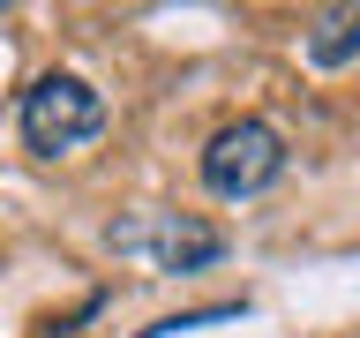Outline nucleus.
Instances as JSON below:
<instances>
[{"label":"nucleus","mask_w":360,"mask_h":338,"mask_svg":"<svg viewBox=\"0 0 360 338\" xmlns=\"http://www.w3.org/2000/svg\"><path fill=\"white\" fill-rule=\"evenodd\" d=\"M98 128H105V98H98V83L68 75V68L38 75L15 106V135H22L30 158H68V151H83Z\"/></svg>","instance_id":"nucleus-1"},{"label":"nucleus","mask_w":360,"mask_h":338,"mask_svg":"<svg viewBox=\"0 0 360 338\" xmlns=\"http://www.w3.org/2000/svg\"><path fill=\"white\" fill-rule=\"evenodd\" d=\"M105 248L143 256L150 270H210L225 256V233L210 218H188V211H128L105 225Z\"/></svg>","instance_id":"nucleus-2"},{"label":"nucleus","mask_w":360,"mask_h":338,"mask_svg":"<svg viewBox=\"0 0 360 338\" xmlns=\"http://www.w3.org/2000/svg\"><path fill=\"white\" fill-rule=\"evenodd\" d=\"M285 173V135L270 128V120H225L210 143H202V188L225 203H240V196H263L270 180Z\"/></svg>","instance_id":"nucleus-3"},{"label":"nucleus","mask_w":360,"mask_h":338,"mask_svg":"<svg viewBox=\"0 0 360 338\" xmlns=\"http://www.w3.org/2000/svg\"><path fill=\"white\" fill-rule=\"evenodd\" d=\"M300 53H308V68H353L360 61V0L315 8L308 30H300Z\"/></svg>","instance_id":"nucleus-4"},{"label":"nucleus","mask_w":360,"mask_h":338,"mask_svg":"<svg viewBox=\"0 0 360 338\" xmlns=\"http://www.w3.org/2000/svg\"><path fill=\"white\" fill-rule=\"evenodd\" d=\"M0 15H8V0H0Z\"/></svg>","instance_id":"nucleus-5"}]
</instances>
